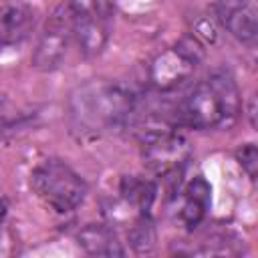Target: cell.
Returning a JSON list of instances; mask_svg holds the SVG:
<instances>
[{"label": "cell", "instance_id": "cell-1", "mask_svg": "<svg viewBox=\"0 0 258 258\" xmlns=\"http://www.w3.org/2000/svg\"><path fill=\"white\" fill-rule=\"evenodd\" d=\"M240 107L234 77L218 69L183 95L175 107V121L191 129H228L236 123Z\"/></svg>", "mask_w": 258, "mask_h": 258}, {"label": "cell", "instance_id": "cell-10", "mask_svg": "<svg viewBox=\"0 0 258 258\" xmlns=\"http://www.w3.org/2000/svg\"><path fill=\"white\" fill-rule=\"evenodd\" d=\"M119 194H121V202H125L137 214H149V210L155 202V196H157V187L151 179L129 175V177L121 179Z\"/></svg>", "mask_w": 258, "mask_h": 258}, {"label": "cell", "instance_id": "cell-4", "mask_svg": "<svg viewBox=\"0 0 258 258\" xmlns=\"http://www.w3.org/2000/svg\"><path fill=\"white\" fill-rule=\"evenodd\" d=\"M202 56H204L202 42L194 36H185L175 46L151 58L147 69L149 83L159 91H169L179 83H183L185 79H189Z\"/></svg>", "mask_w": 258, "mask_h": 258}, {"label": "cell", "instance_id": "cell-12", "mask_svg": "<svg viewBox=\"0 0 258 258\" xmlns=\"http://www.w3.org/2000/svg\"><path fill=\"white\" fill-rule=\"evenodd\" d=\"M236 159L242 165V169L248 173L250 179H256V171H258V149L254 143H246L236 151Z\"/></svg>", "mask_w": 258, "mask_h": 258}, {"label": "cell", "instance_id": "cell-5", "mask_svg": "<svg viewBox=\"0 0 258 258\" xmlns=\"http://www.w3.org/2000/svg\"><path fill=\"white\" fill-rule=\"evenodd\" d=\"M141 157L149 171L159 177H173L183 171L191 157L189 143L173 131H145L141 137Z\"/></svg>", "mask_w": 258, "mask_h": 258}, {"label": "cell", "instance_id": "cell-6", "mask_svg": "<svg viewBox=\"0 0 258 258\" xmlns=\"http://www.w3.org/2000/svg\"><path fill=\"white\" fill-rule=\"evenodd\" d=\"M71 36H73V10H71V4L67 2L58 6L48 18L36 42V48L32 52V58H30L32 67L42 73H50L58 69L67 54Z\"/></svg>", "mask_w": 258, "mask_h": 258}, {"label": "cell", "instance_id": "cell-9", "mask_svg": "<svg viewBox=\"0 0 258 258\" xmlns=\"http://www.w3.org/2000/svg\"><path fill=\"white\" fill-rule=\"evenodd\" d=\"M79 246L91 256H123V244L113 228L105 224H89L77 234Z\"/></svg>", "mask_w": 258, "mask_h": 258}, {"label": "cell", "instance_id": "cell-13", "mask_svg": "<svg viewBox=\"0 0 258 258\" xmlns=\"http://www.w3.org/2000/svg\"><path fill=\"white\" fill-rule=\"evenodd\" d=\"M256 6V0H216V14H224L238 8H252Z\"/></svg>", "mask_w": 258, "mask_h": 258}, {"label": "cell", "instance_id": "cell-7", "mask_svg": "<svg viewBox=\"0 0 258 258\" xmlns=\"http://www.w3.org/2000/svg\"><path fill=\"white\" fill-rule=\"evenodd\" d=\"M36 14L28 4L8 2L0 6V48L24 42L34 30Z\"/></svg>", "mask_w": 258, "mask_h": 258}, {"label": "cell", "instance_id": "cell-8", "mask_svg": "<svg viewBox=\"0 0 258 258\" xmlns=\"http://www.w3.org/2000/svg\"><path fill=\"white\" fill-rule=\"evenodd\" d=\"M210 202H212L210 183L202 175L194 177L183 189V198H181V206H179V220L189 230L196 228L206 218V214L210 210Z\"/></svg>", "mask_w": 258, "mask_h": 258}, {"label": "cell", "instance_id": "cell-2", "mask_svg": "<svg viewBox=\"0 0 258 258\" xmlns=\"http://www.w3.org/2000/svg\"><path fill=\"white\" fill-rule=\"evenodd\" d=\"M75 129L83 133H105L123 129L135 113V97L129 89L109 81L81 85L69 101Z\"/></svg>", "mask_w": 258, "mask_h": 258}, {"label": "cell", "instance_id": "cell-14", "mask_svg": "<svg viewBox=\"0 0 258 258\" xmlns=\"http://www.w3.org/2000/svg\"><path fill=\"white\" fill-rule=\"evenodd\" d=\"M2 218H4V210L0 208V256L12 252V242H6V230H4Z\"/></svg>", "mask_w": 258, "mask_h": 258}, {"label": "cell", "instance_id": "cell-11", "mask_svg": "<svg viewBox=\"0 0 258 258\" xmlns=\"http://www.w3.org/2000/svg\"><path fill=\"white\" fill-rule=\"evenodd\" d=\"M127 240H129V246L137 254H149L155 248L157 232H155V226H153V220L149 214H137L131 220Z\"/></svg>", "mask_w": 258, "mask_h": 258}, {"label": "cell", "instance_id": "cell-3", "mask_svg": "<svg viewBox=\"0 0 258 258\" xmlns=\"http://www.w3.org/2000/svg\"><path fill=\"white\" fill-rule=\"evenodd\" d=\"M32 191L54 212H73L87 196L85 179L62 159L42 161L30 175Z\"/></svg>", "mask_w": 258, "mask_h": 258}]
</instances>
